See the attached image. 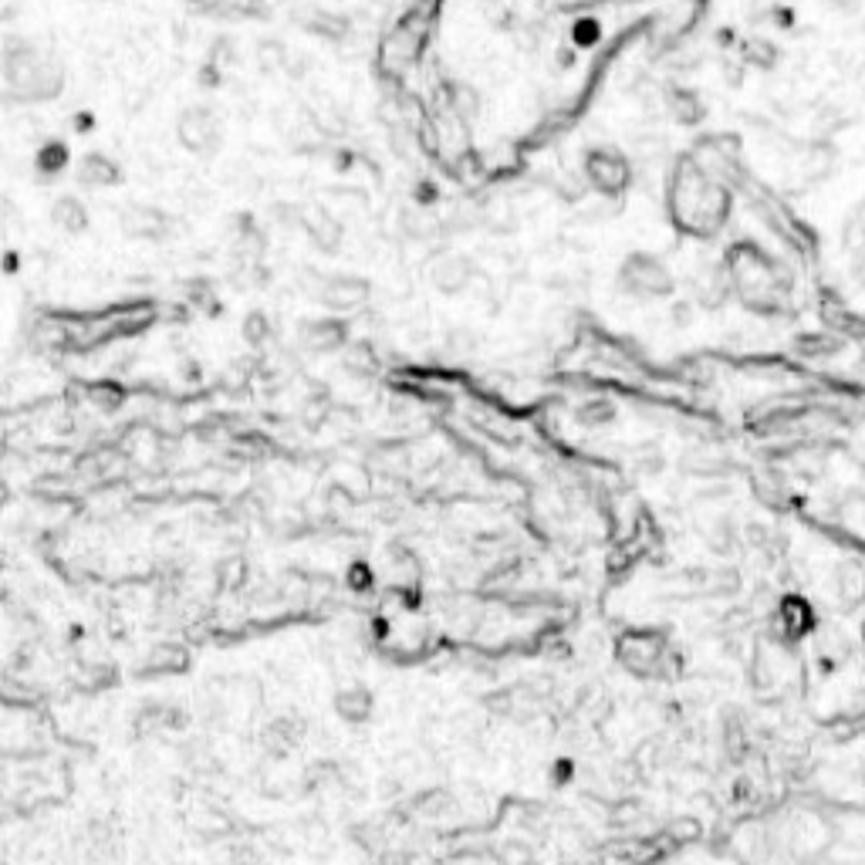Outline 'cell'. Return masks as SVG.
<instances>
[{
	"mask_svg": "<svg viewBox=\"0 0 865 865\" xmlns=\"http://www.w3.org/2000/svg\"><path fill=\"white\" fill-rule=\"evenodd\" d=\"M595 38H599V24H595V21H578L575 24V41L578 44H592Z\"/></svg>",
	"mask_w": 865,
	"mask_h": 865,
	"instance_id": "6da1fadb",
	"label": "cell"
}]
</instances>
